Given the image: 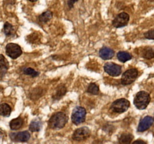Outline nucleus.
Wrapping results in <instances>:
<instances>
[{"label": "nucleus", "mask_w": 154, "mask_h": 144, "mask_svg": "<svg viewBox=\"0 0 154 144\" xmlns=\"http://www.w3.org/2000/svg\"><path fill=\"white\" fill-rule=\"evenodd\" d=\"M67 122V116L63 112H56L50 118L48 125L51 129H61L64 128Z\"/></svg>", "instance_id": "nucleus-1"}, {"label": "nucleus", "mask_w": 154, "mask_h": 144, "mask_svg": "<svg viewBox=\"0 0 154 144\" xmlns=\"http://www.w3.org/2000/svg\"><path fill=\"white\" fill-rule=\"evenodd\" d=\"M150 101V96L149 93L144 91L138 92L134 98V104L138 110H144L147 108Z\"/></svg>", "instance_id": "nucleus-2"}, {"label": "nucleus", "mask_w": 154, "mask_h": 144, "mask_svg": "<svg viewBox=\"0 0 154 144\" xmlns=\"http://www.w3.org/2000/svg\"><path fill=\"white\" fill-rule=\"evenodd\" d=\"M130 103L126 98H120L112 103L111 106V110L115 113H123L129 109Z\"/></svg>", "instance_id": "nucleus-3"}, {"label": "nucleus", "mask_w": 154, "mask_h": 144, "mask_svg": "<svg viewBox=\"0 0 154 144\" xmlns=\"http://www.w3.org/2000/svg\"><path fill=\"white\" fill-rule=\"evenodd\" d=\"M86 115H87L86 110L82 106H78L74 110L72 114V122L76 125L81 124L85 121Z\"/></svg>", "instance_id": "nucleus-4"}, {"label": "nucleus", "mask_w": 154, "mask_h": 144, "mask_svg": "<svg viewBox=\"0 0 154 144\" xmlns=\"http://www.w3.org/2000/svg\"><path fill=\"white\" fill-rule=\"evenodd\" d=\"M138 75V70L136 68H131L123 73L121 82L123 85L127 86L132 84L136 80Z\"/></svg>", "instance_id": "nucleus-5"}, {"label": "nucleus", "mask_w": 154, "mask_h": 144, "mask_svg": "<svg viewBox=\"0 0 154 144\" xmlns=\"http://www.w3.org/2000/svg\"><path fill=\"white\" fill-rule=\"evenodd\" d=\"M6 53L8 56L9 57H11L13 59L18 58L19 56H20L21 54H22V50L21 47L17 44H13L10 43L6 45L5 47Z\"/></svg>", "instance_id": "nucleus-6"}, {"label": "nucleus", "mask_w": 154, "mask_h": 144, "mask_svg": "<svg viewBox=\"0 0 154 144\" xmlns=\"http://www.w3.org/2000/svg\"><path fill=\"white\" fill-rule=\"evenodd\" d=\"M90 134V130L88 128L82 127L78 128L75 130L73 135H72V139L75 141H83L89 137Z\"/></svg>", "instance_id": "nucleus-7"}, {"label": "nucleus", "mask_w": 154, "mask_h": 144, "mask_svg": "<svg viewBox=\"0 0 154 144\" xmlns=\"http://www.w3.org/2000/svg\"><path fill=\"white\" fill-rule=\"evenodd\" d=\"M105 71L111 76H117L121 74L122 68L119 64L113 62H108L104 66Z\"/></svg>", "instance_id": "nucleus-8"}, {"label": "nucleus", "mask_w": 154, "mask_h": 144, "mask_svg": "<svg viewBox=\"0 0 154 144\" xmlns=\"http://www.w3.org/2000/svg\"><path fill=\"white\" fill-rule=\"evenodd\" d=\"M129 21V15L125 12L119 14L113 20V26L116 28H121L127 25Z\"/></svg>", "instance_id": "nucleus-9"}, {"label": "nucleus", "mask_w": 154, "mask_h": 144, "mask_svg": "<svg viewBox=\"0 0 154 144\" xmlns=\"http://www.w3.org/2000/svg\"><path fill=\"white\" fill-rule=\"evenodd\" d=\"M154 118L151 116H145L140 121L138 127V132H144L148 130L150 126L153 124Z\"/></svg>", "instance_id": "nucleus-10"}, {"label": "nucleus", "mask_w": 154, "mask_h": 144, "mask_svg": "<svg viewBox=\"0 0 154 144\" xmlns=\"http://www.w3.org/2000/svg\"><path fill=\"white\" fill-rule=\"evenodd\" d=\"M11 138L16 142H27L30 139V134L27 130L18 132V133L11 134Z\"/></svg>", "instance_id": "nucleus-11"}, {"label": "nucleus", "mask_w": 154, "mask_h": 144, "mask_svg": "<svg viewBox=\"0 0 154 144\" xmlns=\"http://www.w3.org/2000/svg\"><path fill=\"white\" fill-rule=\"evenodd\" d=\"M114 55V51L111 48L103 47L99 50V56L104 60H108L113 58Z\"/></svg>", "instance_id": "nucleus-12"}, {"label": "nucleus", "mask_w": 154, "mask_h": 144, "mask_svg": "<svg viewBox=\"0 0 154 144\" xmlns=\"http://www.w3.org/2000/svg\"><path fill=\"white\" fill-rule=\"evenodd\" d=\"M9 68L8 62L3 55L0 54V77H2Z\"/></svg>", "instance_id": "nucleus-13"}, {"label": "nucleus", "mask_w": 154, "mask_h": 144, "mask_svg": "<svg viewBox=\"0 0 154 144\" xmlns=\"http://www.w3.org/2000/svg\"><path fill=\"white\" fill-rule=\"evenodd\" d=\"M141 56L144 58L150 59L154 58V48L150 47V46H146V47L141 49Z\"/></svg>", "instance_id": "nucleus-14"}, {"label": "nucleus", "mask_w": 154, "mask_h": 144, "mask_svg": "<svg viewBox=\"0 0 154 144\" xmlns=\"http://www.w3.org/2000/svg\"><path fill=\"white\" fill-rule=\"evenodd\" d=\"M10 128L11 130H16L20 128L23 124V119L21 117H17L16 118H14L10 122Z\"/></svg>", "instance_id": "nucleus-15"}, {"label": "nucleus", "mask_w": 154, "mask_h": 144, "mask_svg": "<svg viewBox=\"0 0 154 144\" xmlns=\"http://www.w3.org/2000/svg\"><path fill=\"white\" fill-rule=\"evenodd\" d=\"M11 112V108L8 104H0V115L2 116H9Z\"/></svg>", "instance_id": "nucleus-16"}, {"label": "nucleus", "mask_w": 154, "mask_h": 144, "mask_svg": "<svg viewBox=\"0 0 154 144\" xmlns=\"http://www.w3.org/2000/svg\"><path fill=\"white\" fill-rule=\"evenodd\" d=\"M42 122L38 119L33 120L29 124V130L32 132H38L42 129Z\"/></svg>", "instance_id": "nucleus-17"}, {"label": "nucleus", "mask_w": 154, "mask_h": 144, "mask_svg": "<svg viewBox=\"0 0 154 144\" xmlns=\"http://www.w3.org/2000/svg\"><path fill=\"white\" fill-rule=\"evenodd\" d=\"M132 139H133V135L129 133H125L120 135L119 137V142L123 144L130 143Z\"/></svg>", "instance_id": "nucleus-18"}, {"label": "nucleus", "mask_w": 154, "mask_h": 144, "mask_svg": "<svg viewBox=\"0 0 154 144\" xmlns=\"http://www.w3.org/2000/svg\"><path fill=\"white\" fill-rule=\"evenodd\" d=\"M117 58L121 62H126L132 58V56L130 53L124 51H120L117 53Z\"/></svg>", "instance_id": "nucleus-19"}, {"label": "nucleus", "mask_w": 154, "mask_h": 144, "mask_svg": "<svg viewBox=\"0 0 154 144\" xmlns=\"http://www.w3.org/2000/svg\"><path fill=\"white\" fill-rule=\"evenodd\" d=\"M52 16V13L48 10V11H45L44 12L43 14H42L38 16V20L39 21H40V22H42V23H46L48 21L51 20Z\"/></svg>", "instance_id": "nucleus-20"}, {"label": "nucleus", "mask_w": 154, "mask_h": 144, "mask_svg": "<svg viewBox=\"0 0 154 144\" xmlns=\"http://www.w3.org/2000/svg\"><path fill=\"white\" fill-rule=\"evenodd\" d=\"M3 32L7 36H11L12 34H14V28L13 26L9 22H6L4 24V27H3Z\"/></svg>", "instance_id": "nucleus-21"}, {"label": "nucleus", "mask_w": 154, "mask_h": 144, "mask_svg": "<svg viewBox=\"0 0 154 144\" xmlns=\"http://www.w3.org/2000/svg\"><path fill=\"white\" fill-rule=\"evenodd\" d=\"M87 92L90 93L92 94H98L99 93V88L98 85L94 82H92L90 84L87 88Z\"/></svg>", "instance_id": "nucleus-22"}, {"label": "nucleus", "mask_w": 154, "mask_h": 144, "mask_svg": "<svg viewBox=\"0 0 154 144\" xmlns=\"http://www.w3.org/2000/svg\"><path fill=\"white\" fill-rule=\"evenodd\" d=\"M23 73L25 74L29 75V76H31L32 77H35V76H38L39 73L38 71H36L35 70H34L33 68H26L23 70Z\"/></svg>", "instance_id": "nucleus-23"}, {"label": "nucleus", "mask_w": 154, "mask_h": 144, "mask_svg": "<svg viewBox=\"0 0 154 144\" xmlns=\"http://www.w3.org/2000/svg\"><path fill=\"white\" fill-rule=\"evenodd\" d=\"M66 92V88H65L64 86H61V87H60V89L57 90L56 94L53 98L59 99V98H60L61 97H63Z\"/></svg>", "instance_id": "nucleus-24"}, {"label": "nucleus", "mask_w": 154, "mask_h": 144, "mask_svg": "<svg viewBox=\"0 0 154 144\" xmlns=\"http://www.w3.org/2000/svg\"><path fill=\"white\" fill-rule=\"evenodd\" d=\"M144 37L147 39H150V40H154V29L149 30L148 32L144 34Z\"/></svg>", "instance_id": "nucleus-25"}, {"label": "nucleus", "mask_w": 154, "mask_h": 144, "mask_svg": "<svg viewBox=\"0 0 154 144\" xmlns=\"http://www.w3.org/2000/svg\"><path fill=\"white\" fill-rule=\"evenodd\" d=\"M78 1V0H70V1H69V2H68V4H69V6L70 8H72V6H73L74 3L75 2Z\"/></svg>", "instance_id": "nucleus-26"}, {"label": "nucleus", "mask_w": 154, "mask_h": 144, "mask_svg": "<svg viewBox=\"0 0 154 144\" xmlns=\"http://www.w3.org/2000/svg\"><path fill=\"white\" fill-rule=\"evenodd\" d=\"M137 142H138V143H139V142H141V143H145V142L143 140H136L134 142V143H137Z\"/></svg>", "instance_id": "nucleus-27"}, {"label": "nucleus", "mask_w": 154, "mask_h": 144, "mask_svg": "<svg viewBox=\"0 0 154 144\" xmlns=\"http://www.w3.org/2000/svg\"><path fill=\"white\" fill-rule=\"evenodd\" d=\"M29 1H30V2H36V1H38V0H29Z\"/></svg>", "instance_id": "nucleus-28"}, {"label": "nucleus", "mask_w": 154, "mask_h": 144, "mask_svg": "<svg viewBox=\"0 0 154 144\" xmlns=\"http://www.w3.org/2000/svg\"><path fill=\"white\" fill-rule=\"evenodd\" d=\"M150 1H151V2H153V1H154V0H150Z\"/></svg>", "instance_id": "nucleus-29"}]
</instances>
